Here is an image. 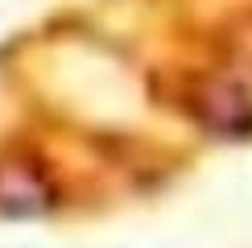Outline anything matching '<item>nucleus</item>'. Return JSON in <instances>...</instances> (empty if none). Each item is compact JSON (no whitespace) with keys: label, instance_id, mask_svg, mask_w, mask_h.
Masks as SVG:
<instances>
[{"label":"nucleus","instance_id":"f257e3e1","mask_svg":"<svg viewBox=\"0 0 252 248\" xmlns=\"http://www.w3.org/2000/svg\"><path fill=\"white\" fill-rule=\"evenodd\" d=\"M186 108L198 128H207L211 137H248L252 132V99L248 91L232 79H194L186 91Z\"/></svg>","mask_w":252,"mask_h":248},{"label":"nucleus","instance_id":"f03ea898","mask_svg":"<svg viewBox=\"0 0 252 248\" xmlns=\"http://www.w3.org/2000/svg\"><path fill=\"white\" fill-rule=\"evenodd\" d=\"M58 207V186L46 165L33 157H0V215L8 219H41Z\"/></svg>","mask_w":252,"mask_h":248}]
</instances>
